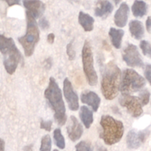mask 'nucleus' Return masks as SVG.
Returning <instances> with one entry per match:
<instances>
[{"mask_svg": "<svg viewBox=\"0 0 151 151\" xmlns=\"http://www.w3.org/2000/svg\"><path fill=\"white\" fill-rule=\"evenodd\" d=\"M122 72L117 65L110 61L105 66L102 74L101 90L105 98L114 100L120 91Z\"/></svg>", "mask_w": 151, "mask_h": 151, "instance_id": "obj_1", "label": "nucleus"}, {"mask_svg": "<svg viewBox=\"0 0 151 151\" xmlns=\"http://www.w3.org/2000/svg\"><path fill=\"white\" fill-rule=\"evenodd\" d=\"M44 97L54 111V118L58 125L60 126L64 125L67 119L66 107L62 97L61 90L53 77L50 78L48 86L44 91Z\"/></svg>", "mask_w": 151, "mask_h": 151, "instance_id": "obj_2", "label": "nucleus"}, {"mask_svg": "<svg viewBox=\"0 0 151 151\" xmlns=\"http://www.w3.org/2000/svg\"><path fill=\"white\" fill-rule=\"evenodd\" d=\"M0 50L3 56L4 69L9 75L16 72L20 63H23V57L16 47L13 38L0 35Z\"/></svg>", "mask_w": 151, "mask_h": 151, "instance_id": "obj_3", "label": "nucleus"}, {"mask_svg": "<svg viewBox=\"0 0 151 151\" xmlns=\"http://www.w3.org/2000/svg\"><path fill=\"white\" fill-rule=\"evenodd\" d=\"M102 132L100 137L107 145H113L122 139L124 134V125L122 121L114 119L110 115L102 116L100 122Z\"/></svg>", "mask_w": 151, "mask_h": 151, "instance_id": "obj_4", "label": "nucleus"}, {"mask_svg": "<svg viewBox=\"0 0 151 151\" xmlns=\"http://www.w3.org/2000/svg\"><path fill=\"white\" fill-rule=\"evenodd\" d=\"M27 30L23 36L18 38L19 44L22 46L27 57L32 55L35 50V46L40 39L39 29L35 22V19L29 13L26 11Z\"/></svg>", "mask_w": 151, "mask_h": 151, "instance_id": "obj_5", "label": "nucleus"}, {"mask_svg": "<svg viewBox=\"0 0 151 151\" xmlns=\"http://www.w3.org/2000/svg\"><path fill=\"white\" fill-rule=\"evenodd\" d=\"M146 81L142 76L134 69H126L123 72L120 91L122 95H128L142 89Z\"/></svg>", "mask_w": 151, "mask_h": 151, "instance_id": "obj_6", "label": "nucleus"}, {"mask_svg": "<svg viewBox=\"0 0 151 151\" xmlns=\"http://www.w3.org/2000/svg\"><path fill=\"white\" fill-rule=\"evenodd\" d=\"M82 63L86 78L90 86L97 85L98 81L97 72L94 66V58L91 45L86 41L82 49Z\"/></svg>", "mask_w": 151, "mask_h": 151, "instance_id": "obj_7", "label": "nucleus"}, {"mask_svg": "<svg viewBox=\"0 0 151 151\" xmlns=\"http://www.w3.org/2000/svg\"><path fill=\"white\" fill-rule=\"evenodd\" d=\"M119 103L122 107L127 109V111L134 118L141 116L143 113L142 104L139 97L128 95H122L119 98Z\"/></svg>", "mask_w": 151, "mask_h": 151, "instance_id": "obj_8", "label": "nucleus"}, {"mask_svg": "<svg viewBox=\"0 0 151 151\" xmlns=\"http://www.w3.org/2000/svg\"><path fill=\"white\" fill-rule=\"evenodd\" d=\"M122 59L131 67H142L144 65L137 46L128 44L122 53Z\"/></svg>", "mask_w": 151, "mask_h": 151, "instance_id": "obj_9", "label": "nucleus"}, {"mask_svg": "<svg viewBox=\"0 0 151 151\" xmlns=\"http://www.w3.org/2000/svg\"><path fill=\"white\" fill-rule=\"evenodd\" d=\"M150 131L147 130L136 131L135 130H131L128 133L126 137L127 146L130 149H137L146 141L149 137Z\"/></svg>", "mask_w": 151, "mask_h": 151, "instance_id": "obj_10", "label": "nucleus"}, {"mask_svg": "<svg viewBox=\"0 0 151 151\" xmlns=\"http://www.w3.org/2000/svg\"><path fill=\"white\" fill-rule=\"evenodd\" d=\"M63 95L67 102L69 109L71 111H77L79 109V101L78 94H76L72 87V83L68 78H65L63 81Z\"/></svg>", "mask_w": 151, "mask_h": 151, "instance_id": "obj_11", "label": "nucleus"}, {"mask_svg": "<svg viewBox=\"0 0 151 151\" xmlns=\"http://www.w3.org/2000/svg\"><path fill=\"white\" fill-rule=\"evenodd\" d=\"M66 131L69 139L72 142L78 141L82 137L83 128L75 116H71L69 118V122L66 126Z\"/></svg>", "mask_w": 151, "mask_h": 151, "instance_id": "obj_12", "label": "nucleus"}, {"mask_svg": "<svg viewBox=\"0 0 151 151\" xmlns=\"http://www.w3.org/2000/svg\"><path fill=\"white\" fill-rule=\"evenodd\" d=\"M23 4L27 12L30 13L35 19L41 17L45 11V4L40 0H23Z\"/></svg>", "mask_w": 151, "mask_h": 151, "instance_id": "obj_13", "label": "nucleus"}, {"mask_svg": "<svg viewBox=\"0 0 151 151\" xmlns=\"http://www.w3.org/2000/svg\"><path fill=\"white\" fill-rule=\"evenodd\" d=\"M81 100L83 103L89 106L94 112L97 111L101 103V100L97 94L91 91L83 92L81 95Z\"/></svg>", "mask_w": 151, "mask_h": 151, "instance_id": "obj_14", "label": "nucleus"}, {"mask_svg": "<svg viewBox=\"0 0 151 151\" xmlns=\"http://www.w3.org/2000/svg\"><path fill=\"white\" fill-rule=\"evenodd\" d=\"M129 14V7L127 3L122 2L114 15V23L119 27H124L126 25Z\"/></svg>", "mask_w": 151, "mask_h": 151, "instance_id": "obj_15", "label": "nucleus"}, {"mask_svg": "<svg viewBox=\"0 0 151 151\" xmlns=\"http://www.w3.org/2000/svg\"><path fill=\"white\" fill-rule=\"evenodd\" d=\"M114 7L108 0H99L96 4L94 14L97 17L106 18L111 13Z\"/></svg>", "mask_w": 151, "mask_h": 151, "instance_id": "obj_16", "label": "nucleus"}, {"mask_svg": "<svg viewBox=\"0 0 151 151\" xmlns=\"http://www.w3.org/2000/svg\"><path fill=\"white\" fill-rule=\"evenodd\" d=\"M129 30L132 37L135 39H142L145 34V29L142 23L138 20H132L129 23Z\"/></svg>", "mask_w": 151, "mask_h": 151, "instance_id": "obj_17", "label": "nucleus"}, {"mask_svg": "<svg viewBox=\"0 0 151 151\" xmlns=\"http://www.w3.org/2000/svg\"><path fill=\"white\" fill-rule=\"evenodd\" d=\"M109 37H110L112 45L116 49H119L122 45V38L125 35L124 30L121 29H116L114 27L110 28L109 32Z\"/></svg>", "mask_w": 151, "mask_h": 151, "instance_id": "obj_18", "label": "nucleus"}, {"mask_svg": "<svg viewBox=\"0 0 151 151\" xmlns=\"http://www.w3.org/2000/svg\"><path fill=\"white\" fill-rule=\"evenodd\" d=\"M78 22L86 32H90L94 29V19L90 15L81 11L78 16Z\"/></svg>", "mask_w": 151, "mask_h": 151, "instance_id": "obj_19", "label": "nucleus"}, {"mask_svg": "<svg viewBox=\"0 0 151 151\" xmlns=\"http://www.w3.org/2000/svg\"><path fill=\"white\" fill-rule=\"evenodd\" d=\"M80 118L86 128H89L93 123V112L87 106H83L80 109Z\"/></svg>", "mask_w": 151, "mask_h": 151, "instance_id": "obj_20", "label": "nucleus"}, {"mask_svg": "<svg viewBox=\"0 0 151 151\" xmlns=\"http://www.w3.org/2000/svg\"><path fill=\"white\" fill-rule=\"evenodd\" d=\"M132 13L135 17L142 18L145 16L147 11V5L144 1L142 0H135L133 4Z\"/></svg>", "mask_w": 151, "mask_h": 151, "instance_id": "obj_21", "label": "nucleus"}, {"mask_svg": "<svg viewBox=\"0 0 151 151\" xmlns=\"http://www.w3.org/2000/svg\"><path fill=\"white\" fill-rule=\"evenodd\" d=\"M53 138L56 146L60 149L63 150L66 147V142L63 136L62 135L61 130L60 128H56L53 132Z\"/></svg>", "mask_w": 151, "mask_h": 151, "instance_id": "obj_22", "label": "nucleus"}, {"mask_svg": "<svg viewBox=\"0 0 151 151\" xmlns=\"http://www.w3.org/2000/svg\"><path fill=\"white\" fill-rule=\"evenodd\" d=\"M52 139L50 135H45L42 137L40 146V151H51Z\"/></svg>", "mask_w": 151, "mask_h": 151, "instance_id": "obj_23", "label": "nucleus"}, {"mask_svg": "<svg viewBox=\"0 0 151 151\" xmlns=\"http://www.w3.org/2000/svg\"><path fill=\"white\" fill-rule=\"evenodd\" d=\"M75 151H93V147L90 142L81 141L75 145Z\"/></svg>", "mask_w": 151, "mask_h": 151, "instance_id": "obj_24", "label": "nucleus"}, {"mask_svg": "<svg viewBox=\"0 0 151 151\" xmlns=\"http://www.w3.org/2000/svg\"><path fill=\"white\" fill-rule=\"evenodd\" d=\"M139 99L141 101L142 106H146L150 102V93L148 90L145 89L140 92L139 95Z\"/></svg>", "mask_w": 151, "mask_h": 151, "instance_id": "obj_25", "label": "nucleus"}, {"mask_svg": "<svg viewBox=\"0 0 151 151\" xmlns=\"http://www.w3.org/2000/svg\"><path fill=\"white\" fill-rule=\"evenodd\" d=\"M140 48L142 51L143 54L146 56L151 58V44L147 41H142L140 42Z\"/></svg>", "mask_w": 151, "mask_h": 151, "instance_id": "obj_26", "label": "nucleus"}, {"mask_svg": "<svg viewBox=\"0 0 151 151\" xmlns=\"http://www.w3.org/2000/svg\"><path fill=\"white\" fill-rule=\"evenodd\" d=\"M66 53L69 57V59L70 60H74L76 56V53H75V50H74L73 47H72V43H69L66 46Z\"/></svg>", "mask_w": 151, "mask_h": 151, "instance_id": "obj_27", "label": "nucleus"}, {"mask_svg": "<svg viewBox=\"0 0 151 151\" xmlns=\"http://www.w3.org/2000/svg\"><path fill=\"white\" fill-rule=\"evenodd\" d=\"M52 125V122L51 120L44 121L41 119V123H40V128L41 129H44L47 131H51Z\"/></svg>", "mask_w": 151, "mask_h": 151, "instance_id": "obj_28", "label": "nucleus"}, {"mask_svg": "<svg viewBox=\"0 0 151 151\" xmlns=\"http://www.w3.org/2000/svg\"><path fill=\"white\" fill-rule=\"evenodd\" d=\"M145 76L151 85V64H147L145 69Z\"/></svg>", "mask_w": 151, "mask_h": 151, "instance_id": "obj_29", "label": "nucleus"}, {"mask_svg": "<svg viewBox=\"0 0 151 151\" xmlns=\"http://www.w3.org/2000/svg\"><path fill=\"white\" fill-rule=\"evenodd\" d=\"M38 25H39L40 27H41L42 29H48L49 27H50L49 22L44 17H42L41 19H40L39 22H38Z\"/></svg>", "mask_w": 151, "mask_h": 151, "instance_id": "obj_30", "label": "nucleus"}, {"mask_svg": "<svg viewBox=\"0 0 151 151\" xmlns=\"http://www.w3.org/2000/svg\"><path fill=\"white\" fill-rule=\"evenodd\" d=\"M2 1H5L8 4L9 7L16 5V4H18V5L21 4V0H2Z\"/></svg>", "mask_w": 151, "mask_h": 151, "instance_id": "obj_31", "label": "nucleus"}, {"mask_svg": "<svg viewBox=\"0 0 151 151\" xmlns=\"http://www.w3.org/2000/svg\"><path fill=\"white\" fill-rule=\"evenodd\" d=\"M146 28L148 32H150L151 31V16L147 17V20H146Z\"/></svg>", "mask_w": 151, "mask_h": 151, "instance_id": "obj_32", "label": "nucleus"}, {"mask_svg": "<svg viewBox=\"0 0 151 151\" xmlns=\"http://www.w3.org/2000/svg\"><path fill=\"white\" fill-rule=\"evenodd\" d=\"M55 40V35L54 33H50L47 35V41H48L50 44H53Z\"/></svg>", "mask_w": 151, "mask_h": 151, "instance_id": "obj_33", "label": "nucleus"}, {"mask_svg": "<svg viewBox=\"0 0 151 151\" xmlns=\"http://www.w3.org/2000/svg\"><path fill=\"white\" fill-rule=\"evenodd\" d=\"M96 151H109V150H108L105 147L100 145V146H97V149H96Z\"/></svg>", "mask_w": 151, "mask_h": 151, "instance_id": "obj_34", "label": "nucleus"}, {"mask_svg": "<svg viewBox=\"0 0 151 151\" xmlns=\"http://www.w3.org/2000/svg\"><path fill=\"white\" fill-rule=\"evenodd\" d=\"M4 148H5V143H4V140L1 139V151H4Z\"/></svg>", "mask_w": 151, "mask_h": 151, "instance_id": "obj_35", "label": "nucleus"}, {"mask_svg": "<svg viewBox=\"0 0 151 151\" xmlns=\"http://www.w3.org/2000/svg\"><path fill=\"white\" fill-rule=\"evenodd\" d=\"M114 1L115 4H116V5H117V4L120 2L121 0H114Z\"/></svg>", "mask_w": 151, "mask_h": 151, "instance_id": "obj_36", "label": "nucleus"}, {"mask_svg": "<svg viewBox=\"0 0 151 151\" xmlns=\"http://www.w3.org/2000/svg\"><path fill=\"white\" fill-rule=\"evenodd\" d=\"M53 151H59V150H56V149H55V150H53Z\"/></svg>", "mask_w": 151, "mask_h": 151, "instance_id": "obj_37", "label": "nucleus"}, {"mask_svg": "<svg viewBox=\"0 0 151 151\" xmlns=\"http://www.w3.org/2000/svg\"><path fill=\"white\" fill-rule=\"evenodd\" d=\"M71 1H76V0H71Z\"/></svg>", "mask_w": 151, "mask_h": 151, "instance_id": "obj_38", "label": "nucleus"}]
</instances>
